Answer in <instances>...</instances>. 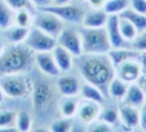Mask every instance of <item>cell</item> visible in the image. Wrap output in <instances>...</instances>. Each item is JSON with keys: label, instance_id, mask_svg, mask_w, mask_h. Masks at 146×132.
<instances>
[{"label": "cell", "instance_id": "22", "mask_svg": "<svg viewBox=\"0 0 146 132\" xmlns=\"http://www.w3.org/2000/svg\"><path fill=\"white\" fill-rule=\"evenodd\" d=\"M79 97L82 99H87V100H91V101L102 104V105L105 104V101L107 99V97L100 89H98L97 86H95L88 82H83L81 84V90H80Z\"/></svg>", "mask_w": 146, "mask_h": 132}, {"label": "cell", "instance_id": "33", "mask_svg": "<svg viewBox=\"0 0 146 132\" xmlns=\"http://www.w3.org/2000/svg\"><path fill=\"white\" fill-rule=\"evenodd\" d=\"M16 112L11 109H0V127L14 126Z\"/></svg>", "mask_w": 146, "mask_h": 132}, {"label": "cell", "instance_id": "12", "mask_svg": "<svg viewBox=\"0 0 146 132\" xmlns=\"http://www.w3.org/2000/svg\"><path fill=\"white\" fill-rule=\"evenodd\" d=\"M56 90L60 96L79 97L81 90L80 80L68 73H62L56 77Z\"/></svg>", "mask_w": 146, "mask_h": 132}, {"label": "cell", "instance_id": "19", "mask_svg": "<svg viewBox=\"0 0 146 132\" xmlns=\"http://www.w3.org/2000/svg\"><path fill=\"white\" fill-rule=\"evenodd\" d=\"M129 84L124 81H122L121 79H119L117 76H114L108 86H107V91H106V96L107 98H110L113 101H117L119 104L122 102V100L124 99V96L127 93Z\"/></svg>", "mask_w": 146, "mask_h": 132}, {"label": "cell", "instance_id": "20", "mask_svg": "<svg viewBox=\"0 0 146 132\" xmlns=\"http://www.w3.org/2000/svg\"><path fill=\"white\" fill-rule=\"evenodd\" d=\"M145 101H146V94H145L144 90L141 89V86L137 82L129 84L127 93H125L122 102L130 105V106H133L136 108H140V106Z\"/></svg>", "mask_w": 146, "mask_h": 132}, {"label": "cell", "instance_id": "38", "mask_svg": "<svg viewBox=\"0 0 146 132\" xmlns=\"http://www.w3.org/2000/svg\"><path fill=\"white\" fill-rule=\"evenodd\" d=\"M87 1H88L89 6H90L91 8H95V9H100V8H103L104 5H105V2H106V0H87Z\"/></svg>", "mask_w": 146, "mask_h": 132}, {"label": "cell", "instance_id": "5", "mask_svg": "<svg viewBox=\"0 0 146 132\" xmlns=\"http://www.w3.org/2000/svg\"><path fill=\"white\" fill-rule=\"evenodd\" d=\"M0 86L6 97L11 99L25 98L32 90V83L23 74L0 75Z\"/></svg>", "mask_w": 146, "mask_h": 132}, {"label": "cell", "instance_id": "9", "mask_svg": "<svg viewBox=\"0 0 146 132\" xmlns=\"http://www.w3.org/2000/svg\"><path fill=\"white\" fill-rule=\"evenodd\" d=\"M144 72V65L139 57L130 58L115 66V76L127 82L128 84L136 83Z\"/></svg>", "mask_w": 146, "mask_h": 132}, {"label": "cell", "instance_id": "1", "mask_svg": "<svg viewBox=\"0 0 146 132\" xmlns=\"http://www.w3.org/2000/svg\"><path fill=\"white\" fill-rule=\"evenodd\" d=\"M74 65L84 82L97 86L106 96L107 86L115 76V68L107 53H82L74 57Z\"/></svg>", "mask_w": 146, "mask_h": 132}, {"label": "cell", "instance_id": "41", "mask_svg": "<svg viewBox=\"0 0 146 132\" xmlns=\"http://www.w3.org/2000/svg\"><path fill=\"white\" fill-rule=\"evenodd\" d=\"M30 132H50L48 126H36L34 129H32Z\"/></svg>", "mask_w": 146, "mask_h": 132}, {"label": "cell", "instance_id": "36", "mask_svg": "<svg viewBox=\"0 0 146 132\" xmlns=\"http://www.w3.org/2000/svg\"><path fill=\"white\" fill-rule=\"evenodd\" d=\"M132 10L146 15V0H130V6Z\"/></svg>", "mask_w": 146, "mask_h": 132}, {"label": "cell", "instance_id": "3", "mask_svg": "<svg viewBox=\"0 0 146 132\" xmlns=\"http://www.w3.org/2000/svg\"><path fill=\"white\" fill-rule=\"evenodd\" d=\"M82 41V53H107L112 47L105 27L80 30Z\"/></svg>", "mask_w": 146, "mask_h": 132}, {"label": "cell", "instance_id": "17", "mask_svg": "<svg viewBox=\"0 0 146 132\" xmlns=\"http://www.w3.org/2000/svg\"><path fill=\"white\" fill-rule=\"evenodd\" d=\"M60 73H70L74 66V57L63 47L57 44L51 51Z\"/></svg>", "mask_w": 146, "mask_h": 132}, {"label": "cell", "instance_id": "6", "mask_svg": "<svg viewBox=\"0 0 146 132\" xmlns=\"http://www.w3.org/2000/svg\"><path fill=\"white\" fill-rule=\"evenodd\" d=\"M24 44L30 48L34 53L36 52H48L57 46V39L47 34L35 26H31Z\"/></svg>", "mask_w": 146, "mask_h": 132}, {"label": "cell", "instance_id": "16", "mask_svg": "<svg viewBox=\"0 0 146 132\" xmlns=\"http://www.w3.org/2000/svg\"><path fill=\"white\" fill-rule=\"evenodd\" d=\"M108 16L106 11L100 8V9H95L92 8L89 11H86L84 17L82 19V27H89V28H99V27H105L106 22L108 19Z\"/></svg>", "mask_w": 146, "mask_h": 132}, {"label": "cell", "instance_id": "43", "mask_svg": "<svg viewBox=\"0 0 146 132\" xmlns=\"http://www.w3.org/2000/svg\"><path fill=\"white\" fill-rule=\"evenodd\" d=\"M71 0H54L52 1V5H66Z\"/></svg>", "mask_w": 146, "mask_h": 132}, {"label": "cell", "instance_id": "11", "mask_svg": "<svg viewBox=\"0 0 146 132\" xmlns=\"http://www.w3.org/2000/svg\"><path fill=\"white\" fill-rule=\"evenodd\" d=\"M100 107H102V104L87 100V99H82L79 97V104H78V109L75 114L76 121L83 124L84 126L92 123L94 121L98 119Z\"/></svg>", "mask_w": 146, "mask_h": 132}, {"label": "cell", "instance_id": "46", "mask_svg": "<svg viewBox=\"0 0 146 132\" xmlns=\"http://www.w3.org/2000/svg\"><path fill=\"white\" fill-rule=\"evenodd\" d=\"M139 131H140V132H144V131H141V130H139Z\"/></svg>", "mask_w": 146, "mask_h": 132}, {"label": "cell", "instance_id": "15", "mask_svg": "<svg viewBox=\"0 0 146 132\" xmlns=\"http://www.w3.org/2000/svg\"><path fill=\"white\" fill-rule=\"evenodd\" d=\"M105 30L108 35V40L112 48H123V47H131L121 35L119 28V16L117 15H110L105 25Z\"/></svg>", "mask_w": 146, "mask_h": 132}, {"label": "cell", "instance_id": "45", "mask_svg": "<svg viewBox=\"0 0 146 132\" xmlns=\"http://www.w3.org/2000/svg\"><path fill=\"white\" fill-rule=\"evenodd\" d=\"M2 50H3V46H2V43L0 42V55H1V52H2Z\"/></svg>", "mask_w": 146, "mask_h": 132}, {"label": "cell", "instance_id": "37", "mask_svg": "<svg viewBox=\"0 0 146 132\" xmlns=\"http://www.w3.org/2000/svg\"><path fill=\"white\" fill-rule=\"evenodd\" d=\"M139 130L146 132V101L139 108Z\"/></svg>", "mask_w": 146, "mask_h": 132}, {"label": "cell", "instance_id": "14", "mask_svg": "<svg viewBox=\"0 0 146 132\" xmlns=\"http://www.w3.org/2000/svg\"><path fill=\"white\" fill-rule=\"evenodd\" d=\"M34 63L42 74L49 77H57L60 75V71L56 65L51 51L48 52H36L34 56Z\"/></svg>", "mask_w": 146, "mask_h": 132}, {"label": "cell", "instance_id": "7", "mask_svg": "<svg viewBox=\"0 0 146 132\" xmlns=\"http://www.w3.org/2000/svg\"><path fill=\"white\" fill-rule=\"evenodd\" d=\"M39 10L49 11L60 18L63 22L72 23V24H81L84 17L86 10L75 5H50L47 7L38 8Z\"/></svg>", "mask_w": 146, "mask_h": 132}, {"label": "cell", "instance_id": "23", "mask_svg": "<svg viewBox=\"0 0 146 132\" xmlns=\"http://www.w3.org/2000/svg\"><path fill=\"white\" fill-rule=\"evenodd\" d=\"M30 27H23L18 25H11L7 30H5V36L6 39L10 42V44H16V43H24L27 33H29Z\"/></svg>", "mask_w": 146, "mask_h": 132}, {"label": "cell", "instance_id": "21", "mask_svg": "<svg viewBox=\"0 0 146 132\" xmlns=\"http://www.w3.org/2000/svg\"><path fill=\"white\" fill-rule=\"evenodd\" d=\"M107 56L110 57V59H111V61L115 68V66L123 63L124 60H128L130 58L140 57L141 53L136 51L131 47H123V48H112L107 52Z\"/></svg>", "mask_w": 146, "mask_h": 132}, {"label": "cell", "instance_id": "25", "mask_svg": "<svg viewBox=\"0 0 146 132\" xmlns=\"http://www.w3.org/2000/svg\"><path fill=\"white\" fill-rule=\"evenodd\" d=\"M14 126L18 132H30L33 129V118L31 113L25 109H21L16 112Z\"/></svg>", "mask_w": 146, "mask_h": 132}, {"label": "cell", "instance_id": "44", "mask_svg": "<svg viewBox=\"0 0 146 132\" xmlns=\"http://www.w3.org/2000/svg\"><path fill=\"white\" fill-rule=\"evenodd\" d=\"M5 98H6V94H5L3 90H2V89H1V86H0V105L5 101Z\"/></svg>", "mask_w": 146, "mask_h": 132}, {"label": "cell", "instance_id": "29", "mask_svg": "<svg viewBox=\"0 0 146 132\" xmlns=\"http://www.w3.org/2000/svg\"><path fill=\"white\" fill-rule=\"evenodd\" d=\"M130 0H106L103 9L107 15H120L123 10L129 8Z\"/></svg>", "mask_w": 146, "mask_h": 132}, {"label": "cell", "instance_id": "28", "mask_svg": "<svg viewBox=\"0 0 146 132\" xmlns=\"http://www.w3.org/2000/svg\"><path fill=\"white\" fill-rule=\"evenodd\" d=\"M119 28H120L122 38L128 43H131L135 40V38L137 36V34L139 33L138 30L136 28V26L130 20H128L123 17H120V16H119Z\"/></svg>", "mask_w": 146, "mask_h": 132}, {"label": "cell", "instance_id": "39", "mask_svg": "<svg viewBox=\"0 0 146 132\" xmlns=\"http://www.w3.org/2000/svg\"><path fill=\"white\" fill-rule=\"evenodd\" d=\"M52 1H54V0H31V2H32L33 5H35L38 8H42V7L50 6V5H52Z\"/></svg>", "mask_w": 146, "mask_h": 132}, {"label": "cell", "instance_id": "10", "mask_svg": "<svg viewBox=\"0 0 146 132\" xmlns=\"http://www.w3.org/2000/svg\"><path fill=\"white\" fill-rule=\"evenodd\" d=\"M57 44L66 49L73 57L82 55V41L80 31L73 27H64L57 36Z\"/></svg>", "mask_w": 146, "mask_h": 132}, {"label": "cell", "instance_id": "47", "mask_svg": "<svg viewBox=\"0 0 146 132\" xmlns=\"http://www.w3.org/2000/svg\"><path fill=\"white\" fill-rule=\"evenodd\" d=\"M80 1H83V0H80Z\"/></svg>", "mask_w": 146, "mask_h": 132}, {"label": "cell", "instance_id": "24", "mask_svg": "<svg viewBox=\"0 0 146 132\" xmlns=\"http://www.w3.org/2000/svg\"><path fill=\"white\" fill-rule=\"evenodd\" d=\"M98 119H100L107 124H111L113 126L116 125L119 123V106L103 104L100 107Z\"/></svg>", "mask_w": 146, "mask_h": 132}, {"label": "cell", "instance_id": "42", "mask_svg": "<svg viewBox=\"0 0 146 132\" xmlns=\"http://www.w3.org/2000/svg\"><path fill=\"white\" fill-rule=\"evenodd\" d=\"M0 132H18L15 126H6V127H0Z\"/></svg>", "mask_w": 146, "mask_h": 132}, {"label": "cell", "instance_id": "13", "mask_svg": "<svg viewBox=\"0 0 146 132\" xmlns=\"http://www.w3.org/2000/svg\"><path fill=\"white\" fill-rule=\"evenodd\" d=\"M119 123L129 131L139 129V108L120 102L119 105Z\"/></svg>", "mask_w": 146, "mask_h": 132}, {"label": "cell", "instance_id": "8", "mask_svg": "<svg viewBox=\"0 0 146 132\" xmlns=\"http://www.w3.org/2000/svg\"><path fill=\"white\" fill-rule=\"evenodd\" d=\"M33 26L57 39L64 28V22L49 11L40 10L33 18Z\"/></svg>", "mask_w": 146, "mask_h": 132}, {"label": "cell", "instance_id": "48", "mask_svg": "<svg viewBox=\"0 0 146 132\" xmlns=\"http://www.w3.org/2000/svg\"><path fill=\"white\" fill-rule=\"evenodd\" d=\"M145 53H146V52H145Z\"/></svg>", "mask_w": 146, "mask_h": 132}, {"label": "cell", "instance_id": "30", "mask_svg": "<svg viewBox=\"0 0 146 132\" xmlns=\"http://www.w3.org/2000/svg\"><path fill=\"white\" fill-rule=\"evenodd\" d=\"M14 24L13 9L5 2L0 1V30H7Z\"/></svg>", "mask_w": 146, "mask_h": 132}, {"label": "cell", "instance_id": "31", "mask_svg": "<svg viewBox=\"0 0 146 132\" xmlns=\"http://www.w3.org/2000/svg\"><path fill=\"white\" fill-rule=\"evenodd\" d=\"M31 10L29 9H18L14 15V23L18 26L31 27L33 24V18L31 16Z\"/></svg>", "mask_w": 146, "mask_h": 132}, {"label": "cell", "instance_id": "27", "mask_svg": "<svg viewBox=\"0 0 146 132\" xmlns=\"http://www.w3.org/2000/svg\"><path fill=\"white\" fill-rule=\"evenodd\" d=\"M74 118H67L63 116H58L52 118L49 124L48 129L50 132H71L74 126Z\"/></svg>", "mask_w": 146, "mask_h": 132}, {"label": "cell", "instance_id": "2", "mask_svg": "<svg viewBox=\"0 0 146 132\" xmlns=\"http://www.w3.org/2000/svg\"><path fill=\"white\" fill-rule=\"evenodd\" d=\"M35 53L24 43L10 44L0 55V75L24 74L34 63Z\"/></svg>", "mask_w": 146, "mask_h": 132}, {"label": "cell", "instance_id": "32", "mask_svg": "<svg viewBox=\"0 0 146 132\" xmlns=\"http://www.w3.org/2000/svg\"><path fill=\"white\" fill-rule=\"evenodd\" d=\"M86 132H115L114 126L107 124L100 119H96L92 123L86 125Z\"/></svg>", "mask_w": 146, "mask_h": 132}, {"label": "cell", "instance_id": "34", "mask_svg": "<svg viewBox=\"0 0 146 132\" xmlns=\"http://www.w3.org/2000/svg\"><path fill=\"white\" fill-rule=\"evenodd\" d=\"M130 46L132 49H135L140 53L146 52V30L139 32L135 38V40L130 43Z\"/></svg>", "mask_w": 146, "mask_h": 132}, {"label": "cell", "instance_id": "26", "mask_svg": "<svg viewBox=\"0 0 146 132\" xmlns=\"http://www.w3.org/2000/svg\"><path fill=\"white\" fill-rule=\"evenodd\" d=\"M120 17H123L128 20H130L136 28L138 30V32H141L144 30H146V15H143L140 13H137L135 10H132L130 7L127 8L125 10H123L120 15Z\"/></svg>", "mask_w": 146, "mask_h": 132}, {"label": "cell", "instance_id": "4", "mask_svg": "<svg viewBox=\"0 0 146 132\" xmlns=\"http://www.w3.org/2000/svg\"><path fill=\"white\" fill-rule=\"evenodd\" d=\"M57 90L51 86L48 82L44 81H36L32 83L31 90V98H32V106L35 114H46L55 104V92Z\"/></svg>", "mask_w": 146, "mask_h": 132}, {"label": "cell", "instance_id": "40", "mask_svg": "<svg viewBox=\"0 0 146 132\" xmlns=\"http://www.w3.org/2000/svg\"><path fill=\"white\" fill-rule=\"evenodd\" d=\"M71 132H86V126L78 122V124H74Z\"/></svg>", "mask_w": 146, "mask_h": 132}, {"label": "cell", "instance_id": "35", "mask_svg": "<svg viewBox=\"0 0 146 132\" xmlns=\"http://www.w3.org/2000/svg\"><path fill=\"white\" fill-rule=\"evenodd\" d=\"M13 10L18 9H32V2L31 0H3Z\"/></svg>", "mask_w": 146, "mask_h": 132}, {"label": "cell", "instance_id": "18", "mask_svg": "<svg viewBox=\"0 0 146 132\" xmlns=\"http://www.w3.org/2000/svg\"><path fill=\"white\" fill-rule=\"evenodd\" d=\"M78 104H79V97L60 96L57 101L58 115L67 118H75Z\"/></svg>", "mask_w": 146, "mask_h": 132}]
</instances>
